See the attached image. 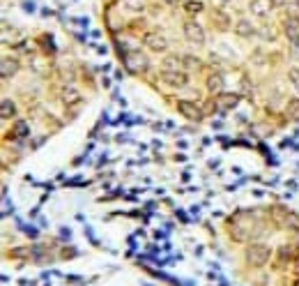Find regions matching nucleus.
I'll use <instances>...</instances> for the list:
<instances>
[{"mask_svg":"<svg viewBox=\"0 0 299 286\" xmlns=\"http://www.w3.org/2000/svg\"><path fill=\"white\" fill-rule=\"evenodd\" d=\"M12 134H14L16 139H28V136H30V125H28L26 120H16Z\"/></svg>","mask_w":299,"mask_h":286,"instance_id":"9b49d317","label":"nucleus"},{"mask_svg":"<svg viewBox=\"0 0 299 286\" xmlns=\"http://www.w3.org/2000/svg\"><path fill=\"white\" fill-rule=\"evenodd\" d=\"M288 76H290V81H292V86H294V88L299 90V67H292V69H290V72H288Z\"/></svg>","mask_w":299,"mask_h":286,"instance_id":"b1692460","label":"nucleus"},{"mask_svg":"<svg viewBox=\"0 0 299 286\" xmlns=\"http://www.w3.org/2000/svg\"><path fill=\"white\" fill-rule=\"evenodd\" d=\"M182 63L186 65V67H201V60L198 58H193V56H184V60Z\"/></svg>","mask_w":299,"mask_h":286,"instance_id":"393cba45","label":"nucleus"},{"mask_svg":"<svg viewBox=\"0 0 299 286\" xmlns=\"http://www.w3.org/2000/svg\"><path fill=\"white\" fill-rule=\"evenodd\" d=\"M283 30L292 44H299V16H285L283 19Z\"/></svg>","mask_w":299,"mask_h":286,"instance_id":"0eeeda50","label":"nucleus"},{"mask_svg":"<svg viewBox=\"0 0 299 286\" xmlns=\"http://www.w3.org/2000/svg\"><path fill=\"white\" fill-rule=\"evenodd\" d=\"M177 111H180L186 120H196V122H201L203 115H205L201 106H196L193 102H186V99H180V102H177Z\"/></svg>","mask_w":299,"mask_h":286,"instance_id":"39448f33","label":"nucleus"},{"mask_svg":"<svg viewBox=\"0 0 299 286\" xmlns=\"http://www.w3.org/2000/svg\"><path fill=\"white\" fill-rule=\"evenodd\" d=\"M285 224H288L292 231H299V217L294 213H288V217H285Z\"/></svg>","mask_w":299,"mask_h":286,"instance_id":"4be33fe9","label":"nucleus"},{"mask_svg":"<svg viewBox=\"0 0 299 286\" xmlns=\"http://www.w3.org/2000/svg\"><path fill=\"white\" fill-rule=\"evenodd\" d=\"M0 115H3V118H12V115H16V106H14V102H12V99H3V104H0Z\"/></svg>","mask_w":299,"mask_h":286,"instance_id":"2eb2a0df","label":"nucleus"},{"mask_svg":"<svg viewBox=\"0 0 299 286\" xmlns=\"http://www.w3.org/2000/svg\"><path fill=\"white\" fill-rule=\"evenodd\" d=\"M219 104H221V109H235V106L239 104V97H237V95L223 93L221 97H219Z\"/></svg>","mask_w":299,"mask_h":286,"instance_id":"4468645a","label":"nucleus"},{"mask_svg":"<svg viewBox=\"0 0 299 286\" xmlns=\"http://www.w3.org/2000/svg\"><path fill=\"white\" fill-rule=\"evenodd\" d=\"M16 72H19V60L16 58H3L0 60V74H3V78H12Z\"/></svg>","mask_w":299,"mask_h":286,"instance_id":"6e6552de","label":"nucleus"},{"mask_svg":"<svg viewBox=\"0 0 299 286\" xmlns=\"http://www.w3.org/2000/svg\"><path fill=\"white\" fill-rule=\"evenodd\" d=\"M269 256H272V250L263 242H251V244H246V250H244V259H246V263L253 265V268H263L269 261Z\"/></svg>","mask_w":299,"mask_h":286,"instance_id":"f257e3e1","label":"nucleus"},{"mask_svg":"<svg viewBox=\"0 0 299 286\" xmlns=\"http://www.w3.org/2000/svg\"><path fill=\"white\" fill-rule=\"evenodd\" d=\"M235 32H237L239 37H251L256 30H253L251 21H246V19H242V21H237V23H235Z\"/></svg>","mask_w":299,"mask_h":286,"instance_id":"ddd939ff","label":"nucleus"},{"mask_svg":"<svg viewBox=\"0 0 299 286\" xmlns=\"http://www.w3.org/2000/svg\"><path fill=\"white\" fill-rule=\"evenodd\" d=\"M263 35H265V37H269V39H272V37H274V32H272V30H267V28H265V30H263Z\"/></svg>","mask_w":299,"mask_h":286,"instance_id":"c85d7f7f","label":"nucleus"},{"mask_svg":"<svg viewBox=\"0 0 299 286\" xmlns=\"http://www.w3.org/2000/svg\"><path fill=\"white\" fill-rule=\"evenodd\" d=\"M184 10L189 12V14H198V12H203L205 7H203L201 0H186V3H184Z\"/></svg>","mask_w":299,"mask_h":286,"instance_id":"f3484780","label":"nucleus"},{"mask_svg":"<svg viewBox=\"0 0 299 286\" xmlns=\"http://www.w3.org/2000/svg\"><path fill=\"white\" fill-rule=\"evenodd\" d=\"M230 238L237 240V242H244V240H246V231H244V226H239V224L230 226Z\"/></svg>","mask_w":299,"mask_h":286,"instance_id":"dca6fc26","label":"nucleus"},{"mask_svg":"<svg viewBox=\"0 0 299 286\" xmlns=\"http://www.w3.org/2000/svg\"><path fill=\"white\" fill-rule=\"evenodd\" d=\"M269 0H251V12L256 16H265L269 12Z\"/></svg>","mask_w":299,"mask_h":286,"instance_id":"f8f14e48","label":"nucleus"},{"mask_svg":"<svg viewBox=\"0 0 299 286\" xmlns=\"http://www.w3.org/2000/svg\"><path fill=\"white\" fill-rule=\"evenodd\" d=\"M279 256H281V261H290L294 256V252H292V247H290V244H283V247H281V252H279Z\"/></svg>","mask_w":299,"mask_h":286,"instance_id":"412c9836","label":"nucleus"},{"mask_svg":"<svg viewBox=\"0 0 299 286\" xmlns=\"http://www.w3.org/2000/svg\"><path fill=\"white\" fill-rule=\"evenodd\" d=\"M164 3H166V5H180L182 0H164Z\"/></svg>","mask_w":299,"mask_h":286,"instance_id":"cd10ccee","label":"nucleus"},{"mask_svg":"<svg viewBox=\"0 0 299 286\" xmlns=\"http://www.w3.org/2000/svg\"><path fill=\"white\" fill-rule=\"evenodd\" d=\"M124 7L131 10V12H143L145 3H143V0H124Z\"/></svg>","mask_w":299,"mask_h":286,"instance_id":"a211bd4d","label":"nucleus"},{"mask_svg":"<svg viewBox=\"0 0 299 286\" xmlns=\"http://www.w3.org/2000/svg\"><path fill=\"white\" fill-rule=\"evenodd\" d=\"M145 47H147L150 51L164 53L166 49H168V39H166L164 35H159V32H150V35H145Z\"/></svg>","mask_w":299,"mask_h":286,"instance_id":"423d86ee","label":"nucleus"},{"mask_svg":"<svg viewBox=\"0 0 299 286\" xmlns=\"http://www.w3.org/2000/svg\"><path fill=\"white\" fill-rule=\"evenodd\" d=\"M288 113L292 115L294 120H299V97H294L288 102Z\"/></svg>","mask_w":299,"mask_h":286,"instance_id":"6ab92c4d","label":"nucleus"},{"mask_svg":"<svg viewBox=\"0 0 299 286\" xmlns=\"http://www.w3.org/2000/svg\"><path fill=\"white\" fill-rule=\"evenodd\" d=\"M124 67L129 69L131 74H143V72H147L150 60H147V56H143L140 51H129L124 56Z\"/></svg>","mask_w":299,"mask_h":286,"instance_id":"f03ea898","label":"nucleus"},{"mask_svg":"<svg viewBox=\"0 0 299 286\" xmlns=\"http://www.w3.org/2000/svg\"><path fill=\"white\" fill-rule=\"evenodd\" d=\"M269 5H272L274 10H279V7H283V5H285V0H269Z\"/></svg>","mask_w":299,"mask_h":286,"instance_id":"bb28decb","label":"nucleus"},{"mask_svg":"<svg viewBox=\"0 0 299 286\" xmlns=\"http://www.w3.org/2000/svg\"><path fill=\"white\" fill-rule=\"evenodd\" d=\"M180 67V58L177 56H168L164 60V69H177Z\"/></svg>","mask_w":299,"mask_h":286,"instance_id":"aec40b11","label":"nucleus"},{"mask_svg":"<svg viewBox=\"0 0 299 286\" xmlns=\"http://www.w3.org/2000/svg\"><path fill=\"white\" fill-rule=\"evenodd\" d=\"M30 254V250H26V247H19V250H12V256H26Z\"/></svg>","mask_w":299,"mask_h":286,"instance_id":"a878e982","label":"nucleus"},{"mask_svg":"<svg viewBox=\"0 0 299 286\" xmlns=\"http://www.w3.org/2000/svg\"><path fill=\"white\" fill-rule=\"evenodd\" d=\"M221 3H228V0H221Z\"/></svg>","mask_w":299,"mask_h":286,"instance_id":"c756f323","label":"nucleus"},{"mask_svg":"<svg viewBox=\"0 0 299 286\" xmlns=\"http://www.w3.org/2000/svg\"><path fill=\"white\" fill-rule=\"evenodd\" d=\"M62 99H65L67 104H74V102H78V93L76 90H65V93H62Z\"/></svg>","mask_w":299,"mask_h":286,"instance_id":"5701e85b","label":"nucleus"},{"mask_svg":"<svg viewBox=\"0 0 299 286\" xmlns=\"http://www.w3.org/2000/svg\"><path fill=\"white\" fill-rule=\"evenodd\" d=\"M210 19H212V23H217V28L219 30H228V23H230V19H228V14H223L221 10H212L210 12Z\"/></svg>","mask_w":299,"mask_h":286,"instance_id":"1a4fd4ad","label":"nucleus"},{"mask_svg":"<svg viewBox=\"0 0 299 286\" xmlns=\"http://www.w3.org/2000/svg\"><path fill=\"white\" fill-rule=\"evenodd\" d=\"M161 81L166 86H170V88H184L189 84V76L184 72H177V69H164L161 72Z\"/></svg>","mask_w":299,"mask_h":286,"instance_id":"7ed1b4c3","label":"nucleus"},{"mask_svg":"<svg viewBox=\"0 0 299 286\" xmlns=\"http://www.w3.org/2000/svg\"><path fill=\"white\" fill-rule=\"evenodd\" d=\"M184 37L189 39L191 44H198V47L205 44V30H203V26L201 23H196V21H186L184 23Z\"/></svg>","mask_w":299,"mask_h":286,"instance_id":"20e7f679","label":"nucleus"},{"mask_svg":"<svg viewBox=\"0 0 299 286\" xmlns=\"http://www.w3.org/2000/svg\"><path fill=\"white\" fill-rule=\"evenodd\" d=\"M207 90H210L212 95L223 93V76L221 74H210V76H207Z\"/></svg>","mask_w":299,"mask_h":286,"instance_id":"9d476101","label":"nucleus"}]
</instances>
